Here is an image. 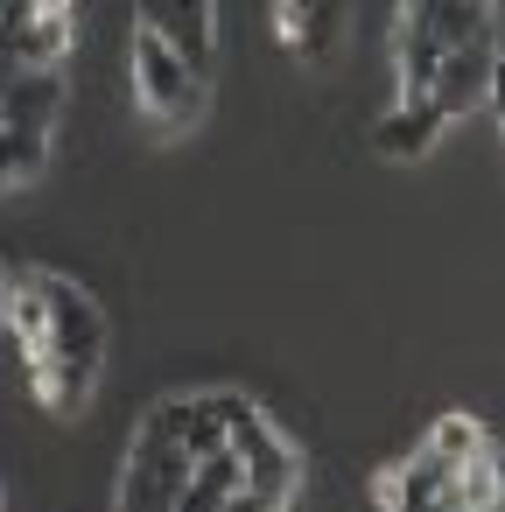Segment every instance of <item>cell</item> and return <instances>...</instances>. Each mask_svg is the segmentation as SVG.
<instances>
[{"instance_id": "cell-8", "label": "cell", "mask_w": 505, "mask_h": 512, "mask_svg": "<svg viewBox=\"0 0 505 512\" xmlns=\"http://www.w3.org/2000/svg\"><path fill=\"white\" fill-rule=\"evenodd\" d=\"M442 127H449V120H442L428 99H400V106L372 127V148H379V155H393V162H414V155H428V148H435V134H442Z\"/></svg>"}, {"instance_id": "cell-10", "label": "cell", "mask_w": 505, "mask_h": 512, "mask_svg": "<svg viewBox=\"0 0 505 512\" xmlns=\"http://www.w3.org/2000/svg\"><path fill=\"white\" fill-rule=\"evenodd\" d=\"M435 64H442V43L421 22H400V99H428Z\"/></svg>"}, {"instance_id": "cell-4", "label": "cell", "mask_w": 505, "mask_h": 512, "mask_svg": "<svg viewBox=\"0 0 505 512\" xmlns=\"http://www.w3.org/2000/svg\"><path fill=\"white\" fill-rule=\"evenodd\" d=\"M428 106H435L442 120H463V113H477V106H498V36H491V43L442 50L435 85H428Z\"/></svg>"}, {"instance_id": "cell-3", "label": "cell", "mask_w": 505, "mask_h": 512, "mask_svg": "<svg viewBox=\"0 0 505 512\" xmlns=\"http://www.w3.org/2000/svg\"><path fill=\"white\" fill-rule=\"evenodd\" d=\"M134 29L155 36L162 50H176L183 71L211 78V57H218V0H141L134 8Z\"/></svg>"}, {"instance_id": "cell-14", "label": "cell", "mask_w": 505, "mask_h": 512, "mask_svg": "<svg viewBox=\"0 0 505 512\" xmlns=\"http://www.w3.org/2000/svg\"><path fill=\"white\" fill-rule=\"evenodd\" d=\"M0 323H8V274H0Z\"/></svg>"}, {"instance_id": "cell-13", "label": "cell", "mask_w": 505, "mask_h": 512, "mask_svg": "<svg viewBox=\"0 0 505 512\" xmlns=\"http://www.w3.org/2000/svg\"><path fill=\"white\" fill-rule=\"evenodd\" d=\"M36 15H71V0H29Z\"/></svg>"}, {"instance_id": "cell-1", "label": "cell", "mask_w": 505, "mask_h": 512, "mask_svg": "<svg viewBox=\"0 0 505 512\" xmlns=\"http://www.w3.org/2000/svg\"><path fill=\"white\" fill-rule=\"evenodd\" d=\"M134 92H141V113L155 120V134H190L204 120V78L183 71L176 50H162L141 29H134Z\"/></svg>"}, {"instance_id": "cell-7", "label": "cell", "mask_w": 505, "mask_h": 512, "mask_svg": "<svg viewBox=\"0 0 505 512\" xmlns=\"http://www.w3.org/2000/svg\"><path fill=\"white\" fill-rule=\"evenodd\" d=\"M0 337L15 344L22 365L50 358V302H43V281H36V274L8 281V323H0Z\"/></svg>"}, {"instance_id": "cell-5", "label": "cell", "mask_w": 505, "mask_h": 512, "mask_svg": "<svg viewBox=\"0 0 505 512\" xmlns=\"http://www.w3.org/2000/svg\"><path fill=\"white\" fill-rule=\"evenodd\" d=\"M379 505L386 512H449L456 505L449 498V463H435L428 449H414L400 470L379 477Z\"/></svg>"}, {"instance_id": "cell-15", "label": "cell", "mask_w": 505, "mask_h": 512, "mask_svg": "<svg viewBox=\"0 0 505 512\" xmlns=\"http://www.w3.org/2000/svg\"><path fill=\"white\" fill-rule=\"evenodd\" d=\"M449 512H498V505H449Z\"/></svg>"}, {"instance_id": "cell-11", "label": "cell", "mask_w": 505, "mask_h": 512, "mask_svg": "<svg viewBox=\"0 0 505 512\" xmlns=\"http://www.w3.org/2000/svg\"><path fill=\"white\" fill-rule=\"evenodd\" d=\"M183 456L190 463H204V456H218L225 449V414L211 407V393H197V400H183Z\"/></svg>"}, {"instance_id": "cell-6", "label": "cell", "mask_w": 505, "mask_h": 512, "mask_svg": "<svg viewBox=\"0 0 505 512\" xmlns=\"http://www.w3.org/2000/svg\"><path fill=\"white\" fill-rule=\"evenodd\" d=\"M57 113H64V71H22L15 85H0V127L50 134Z\"/></svg>"}, {"instance_id": "cell-2", "label": "cell", "mask_w": 505, "mask_h": 512, "mask_svg": "<svg viewBox=\"0 0 505 512\" xmlns=\"http://www.w3.org/2000/svg\"><path fill=\"white\" fill-rule=\"evenodd\" d=\"M36 281H43V302H50V358H64V365H78V372L99 379V358H106V309H99L78 281H64V274H36Z\"/></svg>"}, {"instance_id": "cell-9", "label": "cell", "mask_w": 505, "mask_h": 512, "mask_svg": "<svg viewBox=\"0 0 505 512\" xmlns=\"http://www.w3.org/2000/svg\"><path fill=\"white\" fill-rule=\"evenodd\" d=\"M29 393H36L43 414L71 421V414L92 400V372H78V365H64V358H36V365H29Z\"/></svg>"}, {"instance_id": "cell-12", "label": "cell", "mask_w": 505, "mask_h": 512, "mask_svg": "<svg viewBox=\"0 0 505 512\" xmlns=\"http://www.w3.org/2000/svg\"><path fill=\"white\" fill-rule=\"evenodd\" d=\"M477 442H484V428H477L470 414H442V421L428 428V442H421V449H428L435 463H449V470H456V463H463Z\"/></svg>"}]
</instances>
